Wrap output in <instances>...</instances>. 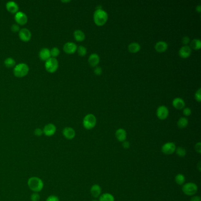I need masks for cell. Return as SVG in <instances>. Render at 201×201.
<instances>
[{"mask_svg":"<svg viewBox=\"0 0 201 201\" xmlns=\"http://www.w3.org/2000/svg\"><path fill=\"white\" fill-rule=\"evenodd\" d=\"M191 48H193L194 50H199L201 48V41L198 38H194L190 43Z\"/></svg>","mask_w":201,"mask_h":201,"instance_id":"d4e9b609","label":"cell"},{"mask_svg":"<svg viewBox=\"0 0 201 201\" xmlns=\"http://www.w3.org/2000/svg\"><path fill=\"white\" fill-rule=\"evenodd\" d=\"M88 62L91 67H96L100 62V57L96 53H92L90 55Z\"/></svg>","mask_w":201,"mask_h":201,"instance_id":"e0dca14e","label":"cell"},{"mask_svg":"<svg viewBox=\"0 0 201 201\" xmlns=\"http://www.w3.org/2000/svg\"><path fill=\"white\" fill-rule=\"evenodd\" d=\"M40 199V195L36 192L32 194L31 196V201H39Z\"/></svg>","mask_w":201,"mask_h":201,"instance_id":"d6a6232c","label":"cell"},{"mask_svg":"<svg viewBox=\"0 0 201 201\" xmlns=\"http://www.w3.org/2000/svg\"><path fill=\"white\" fill-rule=\"evenodd\" d=\"M14 19L17 23L20 25L25 24L28 21V17L27 15L22 11H18L15 13Z\"/></svg>","mask_w":201,"mask_h":201,"instance_id":"9c48e42d","label":"cell"},{"mask_svg":"<svg viewBox=\"0 0 201 201\" xmlns=\"http://www.w3.org/2000/svg\"><path fill=\"white\" fill-rule=\"evenodd\" d=\"M168 47V45L166 42L164 41H157L155 45V48L157 52H164Z\"/></svg>","mask_w":201,"mask_h":201,"instance_id":"44dd1931","label":"cell"},{"mask_svg":"<svg viewBox=\"0 0 201 201\" xmlns=\"http://www.w3.org/2000/svg\"><path fill=\"white\" fill-rule=\"evenodd\" d=\"M91 201H97V200H96V199H95V200H92Z\"/></svg>","mask_w":201,"mask_h":201,"instance_id":"bcb514c9","label":"cell"},{"mask_svg":"<svg viewBox=\"0 0 201 201\" xmlns=\"http://www.w3.org/2000/svg\"><path fill=\"white\" fill-rule=\"evenodd\" d=\"M62 133L64 137L68 140H72L75 138V132L74 129L70 127H66L63 129Z\"/></svg>","mask_w":201,"mask_h":201,"instance_id":"8fae6325","label":"cell"},{"mask_svg":"<svg viewBox=\"0 0 201 201\" xmlns=\"http://www.w3.org/2000/svg\"><path fill=\"white\" fill-rule=\"evenodd\" d=\"M182 43L184 45H187L190 43V38L188 36H184L182 39Z\"/></svg>","mask_w":201,"mask_h":201,"instance_id":"e575fe53","label":"cell"},{"mask_svg":"<svg viewBox=\"0 0 201 201\" xmlns=\"http://www.w3.org/2000/svg\"><path fill=\"white\" fill-rule=\"evenodd\" d=\"M175 153L180 157H184L186 155V149L182 147L176 148V150H175Z\"/></svg>","mask_w":201,"mask_h":201,"instance_id":"83f0119b","label":"cell"},{"mask_svg":"<svg viewBox=\"0 0 201 201\" xmlns=\"http://www.w3.org/2000/svg\"><path fill=\"white\" fill-rule=\"evenodd\" d=\"M97 123V119L93 114H87L83 120V125L86 129L91 130L94 128Z\"/></svg>","mask_w":201,"mask_h":201,"instance_id":"277c9868","label":"cell"},{"mask_svg":"<svg viewBox=\"0 0 201 201\" xmlns=\"http://www.w3.org/2000/svg\"><path fill=\"white\" fill-rule=\"evenodd\" d=\"M195 100L198 102H201V89L199 88L197 90V91L195 92Z\"/></svg>","mask_w":201,"mask_h":201,"instance_id":"1f68e13d","label":"cell"},{"mask_svg":"<svg viewBox=\"0 0 201 201\" xmlns=\"http://www.w3.org/2000/svg\"><path fill=\"white\" fill-rule=\"evenodd\" d=\"M4 64L7 67H14L15 65V61L11 57H8L4 60Z\"/></svg>","mask_w":201,"mask_h":201,"instance_id":"f1b7e54d","label":"cell"},{"mask_svg":"<svg viewBox=\"0 0 201 201\" xmlns=\"http://www.w3.org/2000/svg\"><path fill=\"white\" fill-rule=\"evenodd\" d=\"M182 191L187 196H194L198 191V185L194 182H187L183 185Z\"/></svg>","mask_w":201,"mask_h":201,"instance_id":"5b68a950","label":"cell"},{"mask_svg":"<svg viewBox=\"0 0 201 201\" xmlns=\"http://www.w3.org/2000/svg\"><path fill=\"white\" fill-rule=\"evenodd\" d=\"M93 20L97 25L102 26L108 20V14L102 8L96 9L93 14Z\"/></svg>","mask_w":201,"mask_h":201,"instance_id":"6da1fadb","label":"cell"},{"mask_svg":"<svg viewBox=\"0 0 201 201\" xmlns=\"http://www.w3.org/2000/svg\"><path fill=\"white\" fill-rule=\"evenodd\" d=\"M191 53L192 49L189 45H184L179 49V55L181 58L186 59L191 56Z\"/></svg>","mask_w":201,"mask_h":201,"instance_id":"7c38bea8","label":"cell"},{"mask_svg":"<svg viewBox=\"0 0 201 201\" xmlns=\"http://www.w3.org/2000/svg\"><path fill=\"white\" fill-rule=\"evenodd\" d=\"M141 45L136 42L131 43L128 45V50L129 52L132 53H136L138 52L141 50Z\"/></svg>","mask_w":201,"mask_h":201,"instance_id":"7402d4cb","label":"cell"},{"mask_svg":"<svg viewBox=\"0 0 201 201\" xmlns=\"http://www.w3.org/2000/svg\"><path fill=\"white\" fill-rule=\"evenodd\" d=\"M29 72V67L26 63H21L15 66L13 70L14 75L17 77L25 76Z\"/></svg>","mask_w":201,"mask_h":201,"instance_id":"3957f363","label":"cell"},{"mask_svg":"<svg viewBox=\"0 0 201 201\" xmlns=\"http://www.w3.org/2000/svg\"><path fill=\"white\" fill-rule=\"evenodd\" d=\"M39 57L41 60L46 61L51 57L50 50L48 48L44 47L41 48L39 52Z\"/></svg>","mask_w":201,"mask_h":201,"instance_id":"ffe728a7","label":"cell"},{"mask_svg":"<svg viewBox=\"0 0 201 201\" xmlns=\"http://www.w3.org/2000/svg\"><path fill=\"white\" fill-rule=\"evenodd\" d=\"M90 193L93 197L97 198L102 194V187L99 185L95 184L92 185L90 188Z\"/></svg>","mask_w":201,"mask_h":201,"instance_id":"d6986e66","label":"cell"},{"mask_svg":"<svg viewBox=\"0 0 201 201\" xmlns=\"http://www.w3.org/2000/svg\"><path fill=\"white\" fill-rule=\"evenodd\" d=\"M77 51L79 56L83 57L87 53V48L83 45H79L77 48Z\"/></svg>","mask_w":201,"mask_h":201,"instance_id":"f546056e","label":"cell"},{"mask_svg":"<svg viewBox=\"0 0 201 201\" xmlns=\"http://www.w3.org/2000/svg\"><path fill=\"white\" fill-rule=\"evenodd\" d=\"M183 113L185 116H189L191 114L192 111L191 109L189 107H184L183 109Z\"/></svg>","mask_w":201,"mask_h":201,"instance_id":"836d02e7","label":"cell"},{"mask_svg":"<svg viewBox=\"0 0 201 201\" xmlns=\"http://www.w3.org/2000/svg\"><path fill=\"white\" fill-rule=\"evenodd\" d=\"M11 29L13 31V32H17L20 31V27L19 25L17 24H14L11 25Z\"/></svg>","mask_w":201,"mask_h":201,"instance_id":"ab89813d","label":"cell"},{"mask_svg":"<svg viewBox=\"0 0 201 201\" xmlns=\"http://www.w3.org/2000/svg\"><path fill=\"white\" fill-rule=\"evenodd\" d=\"M195 150L196 152H198L199 154L201 153V142H198L196 143L195 145Z\"/></svg>","mask_w":201,"mask_h":201,"instance_id":"8d00e7d4","label":"cell"},{"mask_svg":"<svg viewBox=\"0 0 201 201\" xmlns=\"http://www.w3.org/2000/svg\"><path fill=\"white\" fill-rule=\"evenodd\" d=\"M70 0H68V1H63V0H62L61 1V2H70Z\"/></svg>","mask_w":201,"mask_h":201,"instance_id":"f6af8a7d","label":"cell"},{"mask_svg":"<svg viewBox=\"0 0 201 201\" xmlns=\"http://www.w3.org/2000/svg\"><path fill=\"white\" fill-rule=\"evenodd\" d=\"M57 128L52 123H48L45 126L43 129V133L47 136H52L55 134Z\"/></svg>","mask_w":201,"mask_h":201,"instance_id":"4fadbf2b","label":"cell"},{"mask_svg":"<svg viewBox=\"0 0 201 201\" xmlns=\"http://www.w3.org/2000/svg\"><path fill=\"white\" fill-rule=\"evenodd\" d=\"M176 145L173 142H166L163 145L161 148L162 152L166 155H171L175 152Z\"/></svg>","mask_w":201,"mask_h":201,"instance_id":"52a82bcc","label":"cell"},{"mask_svg":"<svg viewBox=\"0 0 201 201\" xmlns=\"http://www.w3.org/2000/svg\"><path fill=\"white\" fill-rule=\"evenodd\" d=\"M157 117L160 120L167 119L169 116V110L165 106H160L157 110Z\"/></svg>","mask_w":201,"mask_h":201,"instance_id":"ba28073f","label":"cell"},{"mask_svg":"<svg viewBox=\"0 0 201 201\" xmlns=\"http://www.w3.org/2000/svg\"><path fill=\"white\" fill-rule=\"evenodd\" d=\"M130 143H129V141H123V142H122V146L123 147L124 149H129V147H130Z\"/></svg>","mask_w":201,"mask_h":201,"instance_id":"60d3db41","label":"cell"},{"mask_svg":"<svg viewBox=\"0 0 201 201\" xmlns=\"http://www.w3.org/2000/svg\"><path fill=\"white\" fill-rule=\"evenodd\" d=\"M43 133V131L40 128H37L34 130V134L37 136H40Z\"/></svg>","mask_w":201,"mask_h":201,"instance_id":"f35d334b","label":"cell"},{"mask_svg":"<svg viewBox=\"0 0 201 201\" xmlns=\"http://www.w3.org/2000/svg\"><path fill=\"white\" fill-rule=\"evenodd\" d=\"M115 136L118 141L123 142V141H126L127 132L124 129H122V128L118 129L116 131Z\"/></svg>","mask_w":201,"mask_h":201,"instance_id":"9a60e30c","label":"cell"},{"mask_svg":"<svg viewBox=\"0 0 201 201\" xmlns=\"http://www.w3.org/2000/svg\"><path fill=\"white\" fill-rule=\"evenodd\" d=\"M18 36L21 40L27 42L30 40L31 38V33L29 29L26 28H23L19 31Z\"/></svg>","mask_w":201,"mask_h":201,"instance_id":"30bf717a","label":"cell"},{"mask_svg":"<svg viewBox=\"0 0 201 201\" xmlns=\"http://www.w3.org/2000/svg\"><path fill=\"white\" fill-rule=\"evenodd\" d=\"M94 73H95V75H102V68L100 67L96 66V67H95V70H94Z\"/></svg>","mask_w":201,"mask_h":201,"instance_id":"74e56055","label":"cell"},{"mask_svg":"<svg viewBox=\"0 0 201 201\" xmlns=\"http://www.w3.org/2000/svg\"><path fill=\"white\" fill-rule=\"evenodd\" d=\"M6 8L9 12L11 13L14 14L18 12V4L15 2V1H8L6 4Z\"/></svg>","mask_w":201,"mask_h":201,"instance_id":"ac0fdd59","label":"cell"},{"mask_svg":"<svg viewBox=\"0 0 201 201\" xmlns=\"http://www.w3.org/2000/svg\"><path fill=\"white\" fill-rule=\"evenodd\" d=\"M77 46L73 42H67L63 46V50L67 54H73L77 51Z\"/></svg>","mask_w":201,"mask_h":201,"instance_id":"5bb4252c","label":"cell"},{"mask_svg":"<svg viewBox=\"0 0 201 201\" xmlns=\"http://www.w3.org/2000/svg\"><path fill=\"white\" fill-rule=\"evenodd\" d=\"M60 52L59 48L56 47H52V48L50 50L51 56H52V57H54V58H56V57H57L59 55Z\"/></svg>","mask_w":201,"mask_h":201,"instance_id":"4dcf8cb0","label":"cell"},{"mask_svg":"<svg viewBox=\"0 0 201 201\" xmlns=\"http://www.w3.org/2000/svg\"><path fill=\"white\" fill-rule=\"evenodd\" d=\"M188 125V119L185 117H181L179 118L177 122V125L180 129H184Z\"/></svg>","mask_w":201,"mask_h":201,"instance_id":"4316f807","label":"cell"},{"mask_svg":"<svg viewBox=\"0 0 201 201\" xmlns=\"http://www.w3.org/2000/svg\"><path fill=\"white\" fill-rule=\"evenodd\" d=\"M74 37H75V40L77 41H83L85 38L86 36L84 32L80 30H75L73 33Z\"/></svg>","mask_w":201,"mask_h":201,"instance_id":"603a6c76","label":"cell"},{"mask_svg":"<svg viewBox=\"0 0 201 201\" xmlns=\"http://www.w3.org/2000/svg\"><path fill=\"white\" fill-rule=\"evenodd\" d=\"M200 164H201V162H199V164H198V169H199V171H201V166H200Z\"/></svg>","mask_w":201,"mask_h":201,"instance_id":"ee69618b","label":"cell"},{"mask_svg":"<svg viewBox=\"0 0 201 201\" xmlns=\"http://www.w3.org/2000/svg\"><path fill=\"white\" fill-rule=\"evenodd\" d=\"M173 106L176 109L181 110L184 109L185 106V103L184 99L180 97H176L172 101Z\"/></svg>","mask_w":201,"mask_h":201,"instance_id":"2e32d148","label":"cell"},{"mask_svg":"<svg viewBox=\"0 0 201 201\" xmlns=\"http://www.w3.org/2000/svg\"><path fill=\"white\" fill-rule=\"evenodd\" d=\"M190 201H201V197L199 196H195V195H194V196L191 198V199Z\"/></svg>","mask_w":201,"mask_h":201,"instance_id":"b9f144b4","label":"cell"},{"mask_svg":"<svg viewBox=\"0 0 201 201\" xmlns=\"http://www.w3.org/2000/svg\"><path fill=\"white\" fill-rule=\"evenodd\" d=\"M196 11H198V13H201V6L200 4H199V5H198V6H196Z\"/></svg>","mask_w":201,"mask_h":201,"instance_id":"7bdbcfd3","label":"cell"},{"mask_svg":"<svg viewBox=\"0 0 201 201\" xmlns=\"http://www.w3.org/2000/svg\"><path fill=\"white\" fill-rule=\"evenodd\" d=\"M46 201H59V198L56 196V195H50L49 196L47 199Z\"/></svg>","mask_w":201,"mask_h":201,"instance_id":"d590c367","label":"cell"},{"mask_svg":"<svg viewBox=\"0 0 201 201\" xmlns=\"http://www.w3.org/2000/svg\"><path fill=\"white\" fill-rule=\"evenodd\" d=\"M99 201H114V198L111 194L104 193L100 195Z\"/></svg>","mask_w":201,"mask_h":201,"instance_id":"cb8c5ba5","label":"cell"},{"mask_svg":"<svg viewBox=\"0 0 201 201\" xmlns=\"http://www.w3.org/2000/svg\"><path fill=\"white\" fill-rule=\"evenodd\" d=\"M45 67L47 72L50 73H54L59 67L58 60L56 58L50 57L45 61Z\"/></svg>","mask_w":201,"mask_h":201,"instance_id":"8992f818","label":"cell"},{"mask_svg":"<svg viewBox=\"0 0 201 201\" xmlns=\"http://www.w3.org/2000/svg\"><path fill=\"white\" fill-rule=\"evenodd\" d=\"M175 182L178 185H182L185 184L186 178H185V176L184 175H183L182 173H178L176 175V176L175 178Z\"/></svg>","mask_w":201,"mask_h":201,"instance_id":"484cf974","label":"cell"},{"mask_svg":"<svg viewBox=\"0 0 201 201\" xmlns=\"http://www.w3.org/2000/svg\"><path fill=\"white\" fill-rule=\"evenodd\" d=\"M27 184L30 189L36 193L40 192L44 187L43 180L38 177H31L28 180Z\"/></svg>","mask_w":201,"mask_h":201,"instance_id":"7a4b0ae2","label":"cell"}]
</instances>
